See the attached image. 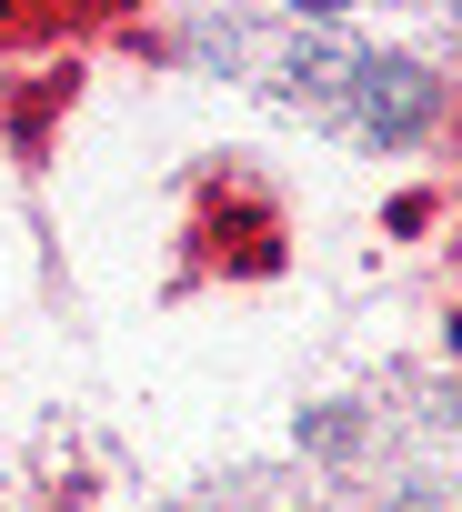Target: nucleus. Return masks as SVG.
<instances>
[{"mask_svg": "<svg viewBox=\"0 0 462 512\" xmlns=\"http://www.w3.org/2000/svg\"><path fill=\"white\" fill-rule=\"evenodd\" d=\"M332 121L362 131V141H412V131L432 121V81H422L412 61L352 51V71H342V91H332Z\"/></svg>", "mask_w": 462, "mask_h": 512, "instance_id": "obj_1", "label": "nucleus"}]
</instances>
